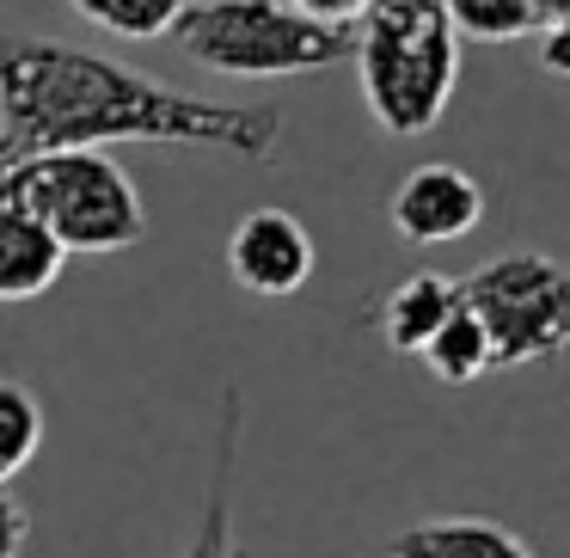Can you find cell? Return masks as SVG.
<instances>
[{
  "label": "cell",
  "mask_w": 570,
  "mask_h": 558,
  "mask_svg": "<svg viewBox=\"0 0 570 558\" xmlns=\"http://www.w3.org/2000/svg\"><path fill=\"white\" fill-rule=\"evenodd\" d=\"M460 301L491 344V369H533L570 350V264L546 252H503L460 276Z\"/></svg>",
  "instance_id": "5"
},
{
  "label": "cell",
  "mask_w": 570,
  "mask_h": 558,
  "mask_svg": "<svg viewBox=\"0 0 570 558\" xmlns=\"http://www.w3.org/2000/svg\"><path fill=\"white\" fill-rule=\"evenodd\" d=\"M13 178L26 185V203L38 209V222L56 234V246L75 252H129L148 239V209L141 190L105 148H62L38 154V160L13 166Z\"/></svg>",
  "instance_id": "4"
},
{
  "label": "cell",
  "mask_w": 570,
  "mask_h": 558,
  "mask_svg": "<svg viewBox=\"0 0 570 558\" xmlns=\"http://www.w3.org/2000/svg\"><path fill=\"white\" fill-rule=\"evenodd\" d=\"M350 38L362 105L386 136H423L442 124L460 87V38L442 0H374Z\"/></svg>",
  "instance_id": "2"
},
{
  "label": "cell",
  "mask_w": 570,
  "mask_h": 558,
  "mask_svg": "<svg viewBox=\"0 0 570 558\" xmlns=\"http://www.w3.org/2000/svg\"><path fill=\"white\" fill-rule=\"evenodd\" d=\"M460 307V283L442 271H417L405 276V283L393 288V295L374 307V325H381L386 350H399V356H417L423 344L435 337V325L448 320V313Z\"/></svg>",
  "instance_id": "11"
},
{
  "label": "cell",
  "mask_w": 570,
  "mask_h": 558,
  "mask_svg": "<svg viewBox=\"0 0 570 558\" xmlns=\"http://www.w3.org/2000/svg\"><path fill=\"white\" fill-rule=\"evenodd\" d=\"M528 13H533V26H552V19L570 13V0H528Z\"/></svg>",
  "instance_id": "19"
},
{
  "label": "cell",
  "mask_w": 570,
  "mask_h": 558,
  "mask_svg": "<svg viewBox=\"0 0 570 558\" xmlns=\"http://www.w3.org/2000/svg\"><path fill=\"white\" fill-rule=\"evenodd\" d=\"M178 50L227 80H288L350 62L356 38L320 26L288 0H197L178 19Z\"/></svg>",
  "instance_id": "3"
},
{
  "label": "cell",
  "mask_w": 570,
  "mask_h": 558,
  "mask_svg": "<svg viewBox=\"0 0 570 558\" xmlns=\"http://www.w3.org/2000/svg\"><path fill=\"white\" fill-rule=\"evenodd\" d=\"M111 141L215 148L234 160L271 166L283 148V111L197 99V92H178L141 68L75 50V43H0V173H13L38 154L111 148Z\"/></svg>",
  "instance_id": "1"
},
{
  "label": "cell",
  "mask_w": 570,
  "mask_h": 558,
  "mask_svg": "<svg viewBox=\"0 0 570 558\" xmlns=\"http://www.w3.org/2000/svg\"><path fill=\"white\" fill-rule=\"evenodd\" d=\"M227 276L246 295H295L313 276V234L288 209H246L227 234Z\"/></svg>",
  "instance_id": "7"
},
{
  "label": "cell",
  "mask_w": 570,
  "mask_h": 558,
  "mask_svg": "<svg viewBox=\"0 0 570 558\" xmlns=\"http://www.w3.org/2000/svg\"><path fill=\"white\" fill-rule=\"evenodd\" d=\"M62 264H68V252L56 246V234L26 203V185L13 173H0V301L43 295L62 276Z\"/></svg>",
  "instance_id": "8"
},
{
  "label": "cell",
  "mask_w": 570,
  "mask_h": 558,
  "mask_svg": "<svg viewBox=\"0 0 570 558\" xmlns=\"http://www.w3.org/2000/svg\"><path fill=\"white\" fill-rule=\"evenodd\" d=\"M239 430H246V393L222 386V423H215V467H209V497L203 521L178 558H252L234 528V479H239Z\"/></svg>",
  "instance_id": "9"
},
{
  "label": "cell",
  "mask_w": 570,
  "mask_h": 558,
  "mask_svg": "<svg viewBox=\"0 0 570 558\" xmlns=\"http://www.w3.org/2000/svg\"><path fill=\"white\" fill-rule=\"evenodd\" d=\"M386 222L411 246H454V239H466L484 222V185L448 160H423L399 178Z\"/></svg>",
  "instance_id": "6"
},
{
  "label": "cell",
  "mask_w": 570,
  "mask_h": 558,
  "mask_svg": "<svg viewBox=\"0 0 570 558\" xmlns=\"http://www.w3.org/2000/svg\"><path fill=\"white\" fill-rule=\"evenodd\" d=\"M417 362L435 374V381H448V386H472L479 374H491V344H484L479 320L466 313V301L435 325V337L417 350Z\"/></svg>",
  "instance_id": "12"
},
{
  "label": "cell",
  "mask_w": 570,
  "mask_h": 558,
  "mask_svg": "<svg viewBox=\"0 0 570 558\" xmlns=\"http://www.w3.org/2000/svg\"><path fill=\"white\" fill-rule=\"evenodd\" d=\"M442 7H448L454 38H472V43H515L528 31H540L528 0H442Z\"/></svg>",
  "instance_id": "15"
},
{
  "label": "cell",
  "mask_w": 570,
  "mask_h": 558,
  "mask_svg": "<svg viewBox=\"0 0 570 558\" xmlns=\"http://www.w3.org/2000/svg\"><path fill=\"white\" fill-rule=\"evenodd\" d=\"M87 26L111 31V38H136V43H154L166 31H178V19L197 7V0H68Z\"/></svg>",
  "instance_id": "13"
},
{
  "label": "cell",
  "mask_w": 570,
  "mask_h": 558,
  "mask_svg": "<svg viewBox=\"0 0 570 558\" xmlns=\"http://www.w3.org/2000/svg\"><path fill=\"white\" fill-rule=\"evenodd\" d=\"M386 558H533V546L491 516H442L393 533Z\"/></svg>",
  "instance_id": "10"
},
{
  "label": "cell",
  "mask_w": 570,
  "mask_h": 558,
  "mask_svg": "<svg viewBox=\"0 0 570 558\" xmlns=\"http://www.w3.org/2000/svg\"><path fill=\"white\" fill-rule=\"evenodd\" d=\"M288 7H301L307 19H320V26H337V31H350L362 13H368L374 0H288Z\"/></svg>",
  "instance_id": "17"
},
{
  "label": "cell",
  "mask_w": 570,
  "mask_h": 558,
  "mask_svg": "<svg viewBox=\"0 0 570 558\" xmlns=\"http://www.w3.org/2000/svg\"><path fill=\"white\" fill-rule=\"evenodd\" d=\"M43 448V405L31 386L0 381V484H13L19 472L38 460Z\"/></svg>",
  "instance_id": "14"
},
{
  "label": "cell",
  "mask_w": 570,
  "mask_h": 558,
  "mask_svg": "<svg viewBox=\"0 0 570 558\" xmlns=\"http://www.w3.org/2000/svg\"><path fill=\"white\" fill-rule=\"evenodd\" d=\"M31 540V516L26 503L13 497V484H0V558H19Z\"/></svg>",
  "instance_id": "16"
},
{
  "label": "cell",
  "mask_w": 570,
  "mask_h": 558,
  "mask_svg": "<svg viewBox=\"0 0 570 558\" xmlns=\"http://www.w3.org/2000/svg\"><path fill=\"white\" fill-rule=\"evenodd\" d=\"M540 31H546L540 38V68L558 75V80H570V13L552 19V26H540Z\"/></svg>",
  "instance_id": "18"
}]
</instances>
